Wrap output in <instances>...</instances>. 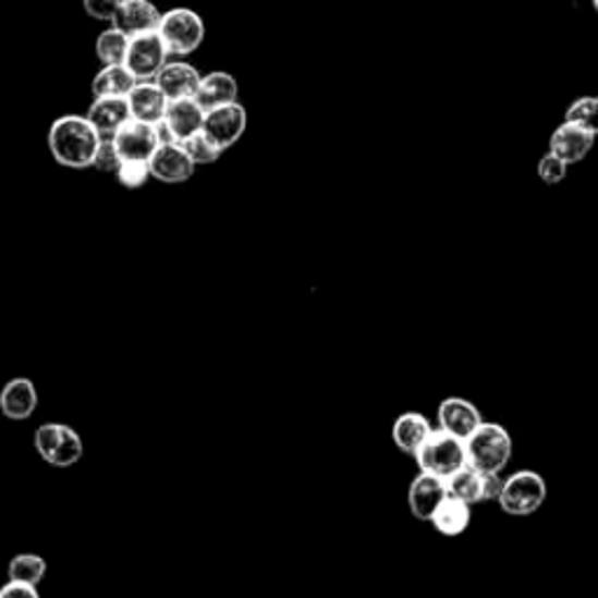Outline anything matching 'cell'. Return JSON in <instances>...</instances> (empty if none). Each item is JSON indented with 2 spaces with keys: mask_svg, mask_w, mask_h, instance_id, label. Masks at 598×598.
Returning a JSON list of instances; mask_svg holds the SVG:
<instances>
[{
  "mask_svg": "<svg viewBox=\"0 0 598 598\" xmlns=\"http://www.w3.org/2000/svg\"><path fill=\"white\" fill-rule=\"evenodd\" d=\"M101 136L87 115H63L52 122L47 132V148L59 167L73 171L91 169L96 150L101 145Z\"/></svg>",
  "mask_w": 598,
  "mask_h": 598,
  "instance_id": "1",
  "label": "cell"
},
{
  "mask_svg": "<svg viewBox=\"0 0 598 598\" xmlns=\"http://www.w3.org/2000/svg\"><path fill=\"white\" fill-rule=\"evenodd\" d=\"M467 465L477 467L479 473H503L512 459V435L505 426L484 422L471 438L465 440Z\"/></svg>",
  "mask_w": 598,
  "mask_h": 598,
  "instance_id": "2",
  "label": "cell"
},
{
  "mask_svg": "<svg viewBox=\"0 0 598 598\" xmlns=\"http://www.w3.org/2000/svg\"><path fill=\"white\" fill-rule=\"evenodd\" d=\"M416 465L418 473H428L435 477L449 479L456 475L461 467L467 465V447L465 440L449 435L440 428H435L426 444L416 451Z\"/></svg>",
  "mask_w": 598,
  "mask_h": 598,
  "instance_id": "3",
  "label": "cell"
},
{
  "mask_svg": "<svg viewBox=\"0 0 598 598\" xmlns=\"http://www.w3.org/2000/svg\"><path fill=\"white\" fill-rule=\"evenodd\" d=\"M547 500V481L536 471H520L503 479L496 503L510 516L536 514Z\"/></svg>",
  "mask_w": 598,
  "mask_h": 598,
  "instance_id": "4",
  "label": "cell"
},
{
  "mask_svg": "<svg viewBox=\"0 0 598 598\" xmlns=\"http://www.w3.org/2000/svg\"><path fill=\"white\" fill-rule=\"evenodd\" d=\"M159 36L164 40L171 57H190L202 47L206 38V24L199 12L190 8H173L161 17Z\"/></svg>",
  "mask_w": 598,
  "mask_h": 598,
  "instance_id": "5",
  "label": "cell"
},
{
  "mask_svg": "<svg viewBox=\"0 0 598 598\" xmlns=\"http://www.w3.org/2000/svg\"><path fill=\"white\" fill-rule=\"evenodd\" d=\"M38 456L52 467H73L85 456V442L77 430L66 424H42L34 432Z\"/></svg>",
  "mask_w": 598,
  "mask_h": 598,
  "instance_id": "6",
  "label": "cell"
},
{
  "mask_svg": "<svg viewBox=\"0 0 598 598\" xmlns=\"http://www.w3.org/2000/svg\"><path fill=\"white\" fill-rule=\"evenodd\" d=\"M169 57L171 54L167 50V45L157 30V34H145V36L132 38L124 66L136 75L138 83H155L161 69L169 63Z\"/></svg>",
  "mask_w": 598,
  "mask_h": 598,
  "instance_id": "7",
  "label": "cell"
},
{
  "mask_svg": "<svg viewBox=\"0 0 598 598\" xmlns=\"http://www.w3.org/2000/svg\"><path fill=\"white\" fill-rule=\"evenodd\" d=\"M248 112L239 101L218 110L206 112L202 132L211 138L220 150H230L246 134Z\"/></svg>",
  "mask_w": 598,
  "mask_h": 598,
  "instance_id": "8",
  "label": "cell"
},
{
  "mask_svg": "<svg viewBox=\"0 0 598 598\" xmlns=\"http://www.w3.org/2000/svg\"><path fill=\"white\" fill-rule=\"evenodd\" d=\"M197 171L183 143H169L159 145V150L150 159V173L155 181L167 183V185H181L187 183L190 178Z\"/></svg>",
  "mask_w": 598,
  "mask_h": 598,
  "instance_id": "9",
  "label": "cell"
},
{
  "mask_svg": "<svg viewBox=\"0 0 598 598\" xmlns=\"http://www.w3.org/2000/svg\"><path fill=\"white\" fill-rule=\"evenodd\" d=\"M447 496H449L447 479L428 475V473H418L412 479L410 491H407V505H410L412 516L418 522L430 524L435 510L442 505V500Z\"/></svg>",
  "mask_w": 598,
  "mask_h": 598,
  "instance_id": "10",
  "label": "cell"
},
{
  "mask_svg": "<svg viewBox=\"0 0 598 598\" xmlns=\"http://www.w3.org/2000/svg\"><path fill=\"white\" fill-rule=\"evenodd\" d=\"M161 17H164V12H159L152 0H122L110 26L120 28L129 38H136L145 34H157Z\"/></svg>",
  "mask_w": 598,
  "mask_h": 598,
  "instance_id": "11",
  "label": "cell"
},
{
  "mask_svg": "<svg viewBox=\"0 0 598 598\" xmlns=\"http://www.w3.org/2000/svg\"><path fill=\"white\" fill-rule=\"evenodd\" d=\"M484 424L481 412L477 410L475 402L465 398H447L438 407V428L456 435L461 440H467L471 435Z\"/></svg>",
  "mask_w": 598,
  "mask_h": 598,
  "instance_id": "12",
  "label": "cell"
},
{
  "mask_svg": "<svg viewBox=\"0 0 598 598\" xmlns=\"http://www.w3.org/2000/svg\"><path fill=\"white\" fill-rule=\"evenodd\" d=\"M596 136L591 132H587L585 126L573 124V122H561L554 134L549 136V152L557 155L559 159H563L565 164H577V161L585 159L591 150H594Z\"/></svg>",
  "mask_w": 598,
  "mask_h": 598,
  "instance_id": "13",
  "label": "cell"
},
{
  "mask_svg": "<svg viewBox=\"0 0 598 598\" xmlns=\"http://www.w3.org/2000/svg\"><path fill=\"white\" fill-rule=\"evenodd\" d=\"M112 141H115L122 159L150 161L152 155L159 150L157 126L148 122H138L134 118L120 129V134Z\"/></svg>",
  "mask_w": 598,
  "mask_h": 598,
  "instance_id": "14",
  "label": "cell"
},
{
  "mask_svg": "<svg viewBox=\"0 0 598 598\" xmlns=\"http://www.w3.org/2000/svg\"><path fill=\"white\" fill-rule=\"evenodd\" d=\"M38 410V388L28 377L10 379L0 391V412L10 422H28Z\"/></svg>",
  "mask_w": 598,
  "mask_h": 598,
  "instance_id": "15",
  "label": "cell"
},
{
  "mask_svg": "<svg viewBox=\"0 0 598 598\" xmlns=\"http://www.w3.org/2000/svg\"><path fill=\"white\" fill-rule=\"evenodd\" d=\"M202 77L204 75L194 69L192 63L178 59V61H169L167 66L161 69L155 83L169 96V101H178V99H194L202 85Z\"/></svg>",
  "mask_w": 598,
  "mask_h": 598,
  "instance_id": "16",
  "label": "cell"
},
{
  "mask_svg": "<svg viewBox=\"0 0 598 598\" xmlns=\"http://www.w3.org/2000/svg\"><path fill=\"white\" fill-rule=\"evenodd\" d=\"M87 120L91 126L99 132L101 138H115L120 134V129L132 120V108H129L126 99H120V96H106V99H94L89 110H87Z\"/></svg>",
  "mask_w": 598,
  "mask_h": 598,
  "instance_id": "17",
  "label": "cell"
},
{
  "mask_svg": "<svg viewBox=\"0 0 598 598\" xmlns=\"http://www.w3.org/2000/svg\"><path fill=\"white\" fill-rule=\"evenodd\" d=\"M204 112H211L224 106H232L239 101V83L236 77L228 71H213L202 77V85L194 96Z\"/></svg>",
  "mask_w": 598,
  "mask_h": 598,
  "instance_id": "18",
  "label": "cell"
},
{
  "mask_svg": "<svg viewBox=\"0 0 598 598\" xmlns=\"http://www.w3.org/2000/svg\"><path fill=\"white\" fill-rule=\"evenodd\" d=\"M432 424L428 416L422 412H405L393 422V444L407 456H416V451L426 444V440L432 435Z\"/></svg>",
  "mask_w": 598,
  "mask_h": 598,
  "instance_id": "19",
  "label": "cell"
},
{
  "mask_svg": "<svg viewBox=\"0 0 598 598\" xmlns=\"http://www.w3.org/2000/svg\"><path fill=\"white\" fill-rule=\"evenodd\" d=\"M126 101L132 108V118L148 124L164 120L169 108V96L159 89L157 83H138L134 91L126 96Z\"/></svg>",
  "mask_w": 598,
  "mask_h": 598,
  "instance_id": "20",
  "label": "cell"
},
{
  "mask_svg": "<svg viewBox=\"0 0 598 598\" xmlns=\"http://www.w3.org/2000/svg\"><path fill=\"white\" fill-rule=\"evenodd\" d=\"M204 120H206V112L194 99L169 101L164 122L171 129V134L178 143H183V141L192 138L194 134H199L204 129Z\"/></svg>",
  "mask_w": 598,
  "mask_h": 598,
  "instance_id": "21",
  "label": "cell"
},
{
  "mask_svg": "<svg viewBox=\"0 0 598 598\" xmlns=\"http://www.w3.org/2000/svg\"><path fill=\"white\" fill-rule=\"evenodd\" d=\"M471 522H473V505H467L465 500L454 496H447L430 520L432 528L444 538L463 536V533L471 528Z\"/></svg>",
  "mask_w": 598,
  "mask_h": 598,
  "instance_id": "22",
  "label": "cell"
},
{
  "mask_svg": "<svg viewBox=\"0 0 598 598\" xmlns=\"http://www.w3.org/2000/svg\"><path fill=\"white\" fill-rule=\"evenodd\" d=\"M136 85V75L129 71L124 63H120V66H101V71L91 80V94L94 99H106V96H120V99H126Z\"/></svg>",
  "mask_w": 598,
  "mask_h": 598,
  "instance_id": "23",
  "label": "cell"
},
{
  "mask_svg": "<svg viewBox=\"0 0 598 598\" xmlns=\"http://www.w3.org/2000/svg\"><path fill=\"white\" fill-rule=\"evenodd\" d=\"M449 496L465 500L467 505H479L487 503V473H479L477 467L465 465L456 475L447 479Z\"/></svg>",
  "mask_w": 598,
  "mask_h": 598,
  "instance_id": "24",
  "label": "cell"
},
{
  "mask_svg": "<svg viewBox=\"0 0 598 598\" xmlns=\"http://www.w3.org/2000/svg\"><path fill=\"white\" fill-rule=\"evenodd\" d=\"M45 575H47V561L34 552H24V554L12 557L8 563V579L20 582V585L40 587Z\"/></svg>",
  "mask_w": 598,
  "mask_h": 598,
  "instance_id": "25",
  "label": "cell"
},
{
  "mask_svg": "<svg viewBox=\"0 0 598 598\" xmlns=\"http://www.w3.org/2000/svg\"><path fill=\"white\" fill-rule=\"evenodd\" d=\"M129 42H132V38L124 36L120 28L110 26L103 30V34H99V38H96V45H94L96 59L101 61V66H120V63L126 61Z\"/></svg>",
  "mask_w": 598,
  "mask_h": 598,
  "instance_id": "26",
  "label": "cell"
},
{
  "mask_svg": "<svg viewBox=\"0 0 598 598\" xmlns=\"http://www.w3.org/2000/svg\"><path fill=\"white\" fill-rule=\"evenodd\" d=\"M565 122L585 126L587 132L598 136V96H579L565 108Z\"/></svg>",
  "mask_w": 598,
  "mask_h": 598,
  "instance_id": "27",
  "label": "cell"
},
{
  "mask_svg": "<svg viewBox=\"0 0 598 598\" xmlns=\"http://www.w3.org/2000/svg\"><path fill=\"white\" fill-rule=\"evenodd\" d=\"M183 148L187 150V155L192 157V161L197 167H204V164H216V161L222 157L224 150H220L218 145L208 138L204 132L194 134L192 138L183 141Z\"/></svg>",
  "mask_w": 598,
  "mask_h": 598,
  "instance_id": "28",
  "label": "cell"
},
{
  "mask_svg": "<svg viewBox=\"0 0 598 598\" xmlns=\"http://www.w3.org/2000/svg\"><path fill=\"white\" fill-rule=\"evenodd\" d=\"M118 183L126 190H141L145 183L150 181V161H134V159H124L120 171L115 173Z\"/></svg>",
  "mask_w": 598,
  "mask_h": 598,
  "instance_id": "29",
  "label": "cell"
},
{
  "mask_svg": "<svg viewBox=\"0 0 598 598\" xmlns=\"http://www.w3.org/2000/svg\"><path fill=\"white\" fill-rule=\"evenodd\" d=\"M122 155L118 150V145L112 138H103L101 145H99V150H96V157H94V164L91 169L96 171H101V173H110V175H115L122 167Z\"/></svg>",
  "mask_w": 598,
  "mask_h": 598,
  "instance_id": "30",
  "label": "cell"
},
{
  "mask_svg": "<svg viewBox=\"0 0 598 598\" xmlns=\"http://www.w3.org/2000/svg\"><path fill=\"white\" fill-rule=\"evenodd\" d=\"M565 175H569V164H565L563 159H559L552 152H547V155L540 157L538 178L545 185H559V183L565 181Z\"/></svg>",
  "mask_w": 598,
  "mask_h": 598,
  "instance_id": "31",
  "label": "cell"
},
{
  "mask_svg": "<svg viewBox=\"0 0 598 598\" xmlns=\"http://www.w3.org/2000/svg\"><path fill=\"white\" fill-rule=\"evenodd\" d=\"M120 3L122 0H83V8L94 22L112 24V20H115V14L120 10Z\"/></svg>",
  "mask_w": 598,
  "mask_h": 598,
  "instance_id": "32",
  "label": "cell"
},
{
  "mask_svg": "<svg viewBox=\"0 0 598 598\" xmlns=\"http://www.w3.org/2000/svg\"><path fill=\"white\" fill-rule=\"evenodd\" d=\"M0 598H40L38 587L30 585H20V582H5L3 587H0Z\"/></svg>",
  "mask_w": 598,
  "mask_h": 598,
  "instance_id": "33",
  "label": "cell"
}]
</instances>
